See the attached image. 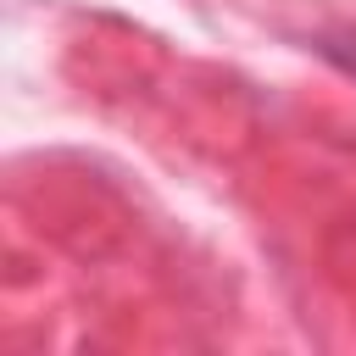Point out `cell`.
I'll return each mask as SVG.
<instances>
[{
    "instance_id": "cell-1",
    "label": "cell",
    "mask_w": 356,
    "mask_h": 356,
    "mask_svg": "<svg viewBox=\"0 0 356 356\" xmlns=\"http://www.w3.org/2000/svg\"><path fill=\"white\" fill-rule=\"evenodd\" d=\"M350 67H356V56H350Z\"/></svg>"
}]
</instances>
